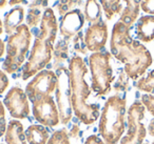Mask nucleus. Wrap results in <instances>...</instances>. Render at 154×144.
Listing matches in <instances>:
<instances>
[{"label": "nucleus", "instance_id": "obj_3", "mask_svg": "<svg viewBox=\"0 0 154 144\" xmlns=\"http://www.w3.org/2000/svg\"><path fill=\"white\" fill-rule=\"evenodd\" d=\"M58 32V23L54 11L47 8L40 22V30L33 44L26 63L22 68V79L28 80L50 63L53 57L54 43Z\"/></svg>", "mask_w": 154, "mask_h": 144}, {"label": "nucleus", "instance_id": "obj_11", "mask_svg": "<svg viewBox=\"0 0 154 144\" xmlns=\"http://www.w3.org/2000/svg\"><path fill=\"white\" fill-rule=\"evenodd\" d=\"M3 104L10 115L16 120L28 118L30 115V105H29V98L26 92L18 86H14L5 95Z\"/></svg>", "mask_w": 154, "mask_h": 144}, {"label": "nucleus", "instance_id": "obj_13", "mask_svg": "<svg viewBox=\"0 0 154 144\" xmlns=\"http://www.w3.org/2000/svg\"><path fill=\"white\" fill-rule=\"evenodd\" d=\"M85 16L82 11L78 9H74L68 12L60 19L59 23V32L60 35L66 40H69L72 37H75L80 32L85 26Z\"/></svg>", "mask_w": 154, "mask_h": 144}, {"label": "nucleus", "instance_id": "obj_17", "mask_svg": "<svg viewBox=\"0 0 154 144\" xmlns=\"http://www.w3.org/2000/svg\"><path fill=\"white\" fill-rule=\"evenodd\" d=\"M49 0H33L29 7L26 15V26L29 28H36L42 19L43 9H47Z\"/></svg>", "mask_w": 154, "mask_h": 144}, {"label": "nucleus", "instance_id": "obj_14", "mask_svg": "<svg viewBox=\"0 0 154 144\" xmlns=\"http://www.w3.org/2000/svg\"><path fill=\"white\" fill-rule=\"evenodd\" d=\"M135 34L137 39L143 42L154 40V15L141 16L135 26Z\"/></svg>", "mask_w": 154, "mask_h": 144}, {"label": "nucleus", "instance_id": "obj_15", "mask_svg": "<svg viewBox=\"0 0 154 144\" xmlns=\"http://www.w3.org/2000/svg\"><path fill=\"white\" fill-rule=\"evenodd\" d=\"M24 20V9L22 7H16L5 14L3 28L8 35H12L16 32Z\"/></svg>", "mask_w": 154, "mask_h": 144}, {"label": "nucleus", "instance_id": "obj_27", "mask_svg": "<svg viewBox=\"0 0 154 144\" xmlns=\"http://www.w3.org/2000/svg\"><path fill=\"white\" fill-rule=\"evenodd\" d=\"M73 43H74V50L79 54H84L86 55L88 49L86 46V43H85V36L82 32H79L76 36L73 39Z\"/></svg>", "mask_w": 154, "mask_h": 144}, {"label": "nucleus", "instance_id": "obj_21", "mask_svg": "<svg viewBox=\"0 0 154 144\" xmlns=\"http://www.w3.org/2000/svg\"><path fill=\"white\" fill-rule=\"evenodd\" d=\"M69 57V50H68V40L58 41L56 46L53 51V58H54V66L57 68V64L63 63Z\"/></svg>", "mask_w": 154, "mask_h": 144}, {"label": "nucleus", "instance_id": "obj_33", "mask_svg": "<svg viewBox=\"0 0 154 144\" xmlns=\"http://www.w3.org/2000/svg\"><path fill=\"white\" fill-rule=\"evenodd\" d=\"M80 135V127L78 124H74L72 126V128L70 129V131H69V137L70 138H74V139H76V138H78Z\"/></svg>", "mask_w": 154, "mask_h": 144}, {"label": "nucleus", "instance_id": "obj_24", "mask_svg": "<svg viewBox=\"0 0 154 144\" xmlns=\"http://www.w3.org/2000/svg\"><path fill=\"white\" fill-rule=\"evenodd\" d=\"M47 144H70V137L66 128L54 131L53 135L48 140Z\"/></svg>", "mask_w": 154, "mask_h": 144}, {"label": "nucleus", "instance_id": "obj_19", "mask_svg": "<svg viewBox=\"0 0 154 144\" xmlns=\"http://www.w3.org/2000/svg\"><path fill=\"white\" fill-rule=\"evenodd\" d=\"M124 1L126 2V8L120 14L119 21L131 28L138 17L141 0H124Z\"/></svg>", "mask_w": 154, "mask_h": 144}, {"label": "nucleus", "instance_id": "obj_4", "mask_svg": "<svg viewBox=\"0 0 154 144\" xmlns=\"http://www.w3.org/2000/svg\"><path fill=\"white\" fill-rule=\"evenodd\" d=\"M127 100L113 95L106 101L100 114L98 131L106 144H117L126 129Z\"/></svg>", "mask_w": 154, "mask_h": 144}, {"label": "nucleus", "instance_id": "obj_31", "mask_svg": "<svg viewBox=\"0 0 154 144\" xmlns=\"http://www.w3.org/2000/svg\"><path fill=\"white\" fill-rule=\"evenodd\" d=\"M10 84L9 78H8L7 74L3 70H0V95H2L5 91H7L8 86Z\"/></svg>", "mask_w": 154, "mask_h": 144}, {"label": "nucleus", "instance_id": "obj_20", "mask_svg": "<svg viewBox=\"0 0 154 144\" xmlns=\"http://www.w3.org/2000/svg\"><path fill=\"white\" fill-rule=\"evenodd\" d=\"M101 5L97 0H86L84 9L85 19L90 23H94L101 19Z\"/></svg>", "mask_w": 154, "mask_h": 144}, {"label": "nucleus", "instance_id": "obj_35", "mask_svg": "<svg viewBox=\"0 0 154 144\" xmlns=\"http://www.w3.org/2000/svg\"><path fill=\"white\" fill-rule=\"evenodd\" d=\"M5 42H3L1 39H0V58L2 57L3 54H5Z\"/></svg>", "mask_w": 154, "mask_h": 144}, {"label": "nucleus", "instance_id": "obj_39", "mask_svg": "<svg viewBox=\"0 0 154 144\" xmlns=\"http://www.w3.org/2000/svg\"><path fill=\"white\" fill-rule=\"evenodd\" d=\"M143 144H149V142H146V143H143Z\"/></svg>", "mask_w": 154, "mask_h": 144}, {"label": "nucleus", "instance_id": "obj_30", "mask_svg": "<svg viewBox=\"0 0 154 144\" xmlns=\"http://www.w3.org/2000/svg\"><path fill=\"white\" fill-rule=\"evenodd\" d=\"M140 9L146 14L154 15V0H141Z\"/></svg>", "mask_w": 154, "mask_h": 144}, {"label": "nucleus", "instance_id": "obj_22", "mask_svg": "<svg viewBox=\"0 0 154 144\" xmlns=\"http://www.w3.org/2000/svg\"><path fill=\"white\" fill-rule=\"evenodd\" d=\"M99 1L108 20H111L116 14H119L122 12V7L120 0H99Z\"/></svg>", "mask_w": 154, "mask_h": 144}, {"label": "nucleus", "instance_id": "obj_16", "mask_svg": "<svg viewBox=\"0 0 154 144\" xmlns=\"http://www.w3.org/2000/svg\"><path fill=\"white\" fill-rule=\"evenodd\" d=\"M7 144H28L22 123L19 120H11L5 131Z\"/></svg>", "mask_w": 154, "mask_h": 144}, {"label": "nucleus", "instance_id": "obj_10", "mask_svg": "<svg viewBox=\"0 0 154 144\" xmlns=\"http://www.w3.org/2000/svg\"><path fill=\"white\" fill-rule=\"evenodd\" d=\"M33 117L41 125L45 127H55L60 123L58 107L52 96H45L34 100Z\"/></svg>", "mask_w": 154, "mask_h": 144}, {"label": "nucleus", "instance_id": "obj_36", "mask_svg": "<svg viewBox=\"0 0 154 144\" xmlns=\"http://www.w3.org/2000/svg\"><path fill=\"white\" fill-rule=\"evenodd\" d=\"M23 1H24V0H10V1H9V4L13 7V5H16V4H19V3H22Z\"/></svg>", "mask_w": 154, "mask_h": 144}, {"label": "nucleus", "instance_id": "obj_29", "mask_svg": "<svg viewBox=\"0 0 154 144\" xmlns=\"http://www.w3.org/2000/svg\"><path fill=\"white\" fill-rule=\"evenodd\" d=\"M7 119H5V110L3 103L0 101V138L3 137L7 131Z\"/></svg>", "mask_w": 154, "mask_h": 144}, {"label": "nucleus", "instance_id": "obj_2", "mask_svg": "<svg viewBox=\"0 0 154 144\" xmlns=\"http://www.w3.org/2000/svg\"><path fill=\"white\" fill-rule=\"evenodd\" d=\"M69 74L73 112L82 123L86 125L93 124L98 119L100 107L98 104L88 102L92 89L85 79L88 74V68L82 57L74 56L71 58L69 61Z\"/></svg>", "mask_w": 154, "mask_h": 144}, {"label": "nucleus", "instance_id": "obj_26", "mask_svg": "<svg viewBox=\"0 0 154 144\" xmlns=\"http://www.w3.org/2000/svg\"><path fill=\"white\" fill-rule=\"evenodd\" d=\"M113 89L117 93L127 92L129 89V77L125 73V70H120L118 74V78L113 85Z\"/></svg>", "mask_w": 154, "mask_h": 144}, {"label": "nucleus", "instance_id": "obj_12", "mask_svg": "<svg viewBox=\"0 0 154 144\" xmlns=\"http://www.w3.org/2000/svg\"><path fill=\"white\" fill-rule=\"evenodd\" d=\"M108 26L103 19L91 23L85 33V43L88 51L97 53L106 46L108 41Z\"/></svg>", "mask_w": 154, "mask_h": 144}, {"label": "nucleus", "instance_id": "obj_40", "mask_svg": "<svg viewBox=\"0 0 154 144\" xmlns=\"http://www.w3.org/2000/svg\"><path fill=\"white\" fill-rule=\"evenodd\" d=\"M152 144H154V141H153V142H152Z\"/></svg>", "mask_w": 154, "mask_h": 144}, {"label": "nucleus", "instance_id": "obj_41", "mask_svg": "<svg viewBox=\"0 0 154 144\" xmlns=\"http://www.w3.org/2000/svg\"><path fill=\"white\" fill-rule=\"evenodd\" d=\"M1 144H2V143H1Z\"/></svg>", "mask_w": 154, "mask_h": 144}, {"label": "nucleus", "instance_id": "obj_18", "mask_svg": "<svg viewBox=\"0 0 154 144\" xmlns=\"http://www.w3.org/2000/svg\"><path fill=\"white\" fill-rule=\"evenodd\" d=\"M26 139L29 144H47L50 139V133L41 124H32L26 129Z\"/></svg>", "mask_w": 154, "mask_h": 144}, {"label": "nucleus", "instance_id": "obj_9", "mask_svg": "<svg viewBox=\"0 0 154 144\" xmlns=\"http://www.w3.org/2000/svg\"><path fill=\"white\" fill-rule=\"evenodd\" d=\"M57 86V75L50 70H43L37 73L28 83L26 87V94L29 100L33 102L45 96H51L56 91Z\"/></svg>", "mask_w": 154, "mask_h": 144}, {"label": "nucleus", "instance_id": "obj_7", "mask_svg": "<svg viewBox=\"0 0 154 144\" xmlns=\"http://www.w3.org/2000/svg\"><path fill=\"white\" fill-rule=\"evenodd\" d=\"M146 107L141 101H134L128 110V130L125 137L120 139L119 144H143L147 129L141 120L145 118Z\"/></svg>", "mask_w": 154, "mask_h": 144}, {"label": "nucleus", "instance_id": "obj_1", "mask_svg": "<svg viewBox=\"0 0 154 144\" xmlns=\"http://www.w3.org/2000/svg\"><path fill=\"white\" fill-rule=\"evenodd\" d=\"M130 28L122 22L117 21L112 28L110 51L119 62L125 64V73L132 80L140 78L152 64V56L149 50L133 39Z\"/></svg>", "mask_w": 154, "mask_h": 144}, {"label": "nucleus", "instance_id": "obj_28", "mask_svg": "<svg viewBox=\"0 0 154 144\" xmlns=\"http://www.w3.org/2000/svg\"><path fill=\"white\" fill-rule=\"evenodd\" d=\"M140 101L146 107V110L154 117V95L151 94H143L140 97Z\"/></svg>", "mask_w": 154, "mask_h": 144}, {"label": "nucleus", "instance_id": "obj_6", "mask_svg": "<svg viewBox=\"0 0 154 144\" xmlns=\"http://www.w3.org/2000/svg\"><path fill=\"white\" fill-rule=\"evenodd\" d=\"M91 70V89L98 97H103L111 91V84L114 81L113 70L111 66V53L97 52L89 57Z\"/></svg>", "mask_w": 154, "mask_h": 144}, {"label": "nucleus", "instance_id": "obj_25", "mask_svg": "<svg viewBox=\"0 0 154 144\" xmlns=\"http://www.w3.org/2000/svg\"><path fill=\"white\" fill-rule=\"evenodd\" d=\"M82 1V0H59L57 7H56L57 8L58 14L62 17V16L66 15L68 12L74 10L73 8H74L75 5L80 4Z\"/></svg>", "mask_w": 154, "mask_h": 144}, {"label": "nucleus", "instance_id": "obj_32", "mask_svg": "<svg viewBox=\"0 0 154 144\" xmlns=\"http://www.w3.org/2000/svg\"><path fill=\"white\" fill-rule=\"evenodd\" d=\"M84 144H106V143H105V141H103V139H100V138L98 137V136L91 135V136H89V137L87 138Z\"/></svg>", "mask_w": 154, "mask_h": 144}, {"label": "nucleus", "instance_id": "obj_38", "mask_svg": "<svg viewBox=\"0 0 154 144\" xmlns=\"http://www.w3.org/2000/svg\"><path fill=\"white\" fill-rule=\"evenodd\" d=\"M3 33V22L1 21V19H0V35Z\"/></svg>", "mask_w": 154, "mask_h": 144}, {"label": "nucleus", "instance_id": "obj_34", "mask_svg": "<svg viewBox=\"0 0 154 144\" xmlns=\"http://www.w3.org/2000/svg\"><path fill=\"white\" fill-rule=\"evenodd\" d=\"M148 134L151 137H154V118L151 119V121L149 122V125H148Z\"/></svg>", "mask_w": 154, "mask_h": 144}, {"label": "nucleus", "instance_id": "obj_23", "mask_svg": "<svg viewBox=\"0 0 154 144\" xmlns=\"http://www.w3.org/2000/svg\"><path fill=\"white\" fill-rule=\"evenodd\" d=\"M135 86L138 91L154 95V70L148 73L147 76L139 78L135 83Z\"/></svg>", "mask_w": 154, "mask_h": 144}, {"label": "nucleus", "instance_id": "obj_8", "mask_svg": "<svg viewBox=\"0 0 154 144\" xmlns=\"http://www.w3.org/2000/svg\"><path fill=\"white\" fill-rule=\"evenodd\" d=\"M57 75V86H56L55 96L56 104L59 112L60 122L62 124H68L72 119L73 108L71 103V88H70V74L69 68L59 66L56 68Z\"/></svg>", "mask_w": 154, "mask_h": 144}, {"label": "nucleus", "instance_id": "obj_37", "mask_svg": "<svg viewBox=\"0 0 154 144\" xmlns=\"http://www.w3.org/2000/svg\"><path fill=\"white\" fill-rule=\"evenodd\" d=\"M8 0H0V9H3V8L7 5Z\"/></svg>", "mask_w": 154, "mask_h": 144}, {"label": "nucleus", "instance_id": "obj_5", "mask_svg": "<svg viewBox=\"0 0 154 144\" xmlns=\"http://www.w3.org/2000/svg\"><path fill=\"white\" fill-rule=\"evenodd\" d=\"M32 34L26 24H21L14 34L10 35L7 43V57L2 70L8 74L18 72L23 65L30 49Z\"/></svg>", "mask_w": 154, "mask_h": 144}]
</instances>
